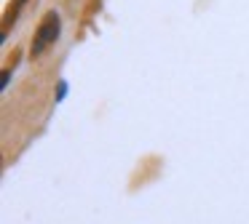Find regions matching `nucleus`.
I'll list each match as a JSON object with an SVG mask.
<instances>
[{
	"label": "nucleus",
	"mask_w": 249,
	"mask_h": 224,
	"mask_svg": "<svg viewBox=\"0 0 249 224\" xmlns=\"http://www.w3.org/2000/svg\"><path fill=\"white\" fill-rule=\"evenodd\" d=\"M59 35H62V16L56 14V11H49V14L43 16V21L38 24V30H35L33 46H30V56L33 59L43 56L46 48L59 40Z\"/></svg>",
	"instance_id": "obj_1"
},
{
	"label": "nucleus",
	"mask_w": 249,
	"mask_h": 224,
	"mask_svg": "<svg viewBox=\"0 0 249 224\" xmlns=\"http://www.w3.org/2000/svg\"><path fill=\"white\" fill-rule=\"evenodd\" d=\"M67 91H70V85H67V80H59V83H56V91H54V99H56V104H59V101H65Z\"/></svg>",
	"instance_id": "obj_2"
},
{
	"label": "nucleus",
	"mask_w": 249,
	"mask_h": 224,
	"mask_svg": "<svg viewBox=\"0 0 249 224\" xmlns=\"http://www.w3.org/2000/svg\"><path fill=\"white\" fill-rule=\"evenodd\" d=\"M11 78H14V67H6L3 69V83H0V91H6L11 85Z\"/></svg>",
	"instance_id": "obj_3"
}]
</instances>
